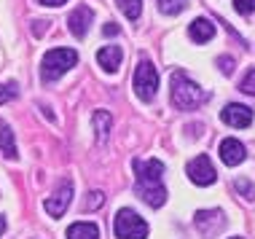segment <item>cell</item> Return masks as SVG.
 <instances>
[{"mask_svg": "<svg viewBox=\"0 0 255 239\" xmlns=\"http://www.w3.org/2000/svg\"><path fill=\"white\" fill-rule=\"evenodd\" d=\"M134 191L142 202H148L150 207H161L167 202V188H164V164L158 159H148V161H134Z\"/></svg>", "mask_w": 255, "mask_h": 239, "instance_id": "cell-1", "label": "cell"}, {"mask_svg": "<svg viewBox=\"0 0 255 239\" xmlns=\"http://www.w3.org/2000/svg\"><path fill=\"white\" fill-rule=\"evenodd\" d=\"M210 100V92H204L199 84H194L188 76H183L180 70L172 73V105L177 111H194V108L204 105Z\"/></svg>", "mask_w": 255, "mask_h": 239, "instance_id": "cell-2", "label": "cell"}, {"mask_svg": "<svg viewBox=\"0 0 255 239\" xmlns=\"http://www.w3.org/2000/svg\"><path fill=\"white\" fill-rule=\"evenodd\" d=\"M75 62H78V51L51 49V51H46L43 62H40V76H43V81H57L59 76H65L70 67H75Z\"/></svg>", "mask_w": 255, "mask_h": 239, "instance_id": "cell-3", "label": "cell"}, {"mask_svg": "<svg viewBox=\"0 0 255 239\" xmlns=\"http://www.w3.org/2000/svg\"><path fill=\"white\" fill-rule=\"evenodd\" d=\"M113 231L119 239H145L148 237V223L142 221L134 210H119L113 221Z\"/></svg>", "mask_w": 255, "mask_h": 239, "instance_id": "cell-4", "label": "cell"}, {"mask_svg": "<svg viewBox=\"0 0 255 239\" xmlns=\"http://www.w3.org/2000/svg\"><path fill=\"white\" fill-rule=\"evenodd\" d=\"M156 89H158V73L156 67L148 62V59H140L134 70V92L142 102H150L156 97Z\"/></svg>", "mask_w": 255, "mask_h": 239, "instance_id": "cell-5", "label": "cell"}, {"mask_svg": "<svg viewBox=\"0 0 255 239\" xmlns=\"http://www.w3.org/2000/svg\"><path fill=\"white\" fill-rule=\"evenodd\" d=\"M194 223L204 237L212 239L226 229V213L223 210H199V213L194 215Z\"/></svg>", "mask_w": 255, "mask_h": 239, "instance_id": "cell-6", "label": "cell"}, {"mask_svg": "<svg viewBox=\"0 0 255 239\" xmlns=\"http://www.w3.org/2000/svg\"><path fill=\"white\" fill-rule=\"evenodd\" d=\"M70 202H73V183L70 180H62L59 183V188L54 191V194L46 199V213H49L51 218H62L67 213V207H70Z\"/></svg>", "mask_w": 255, "mask_h": 239, "instance_id": "cell-7", "label": "cell"}, {"mask_svg": "<svg viewBox=\"0 0 255 239\" xmlns=\"http://www.w3.org/2000/svg\"><path fill=\"white\" fill-rule=\"evenodd\" d=\"M188 177L196 186H212V183L218 180V172H215V167H212L210 156H196V159L188 164Z\"/></svg>", "mask_w": 255, "mask_h": 239, "instance_id": "cell-8", "label": "cell"}, {"mask_svg": "<svg viewBox=\"0 0 255 239\" xmlns=\"http://www.w3.org/2000/svg\"><path fill=\"white\" fill-rule=\"evenodd\" d=\"M220 121L229 126H237V129H247L253 124V111L247 105H239V102H231L220 111Z\"/></svg>", "mask_w": 255, "mask_h": 239, "instance_id": "cell-9", "label": "cell"}, {"mask_svg": "<svg viewBox=\"0 0 255 239\" xmlns=\"http://www.w3.org/2000/svg\"><path fill=\"white\" fill-rule=\"evenodd\" d=\"M92 22H94V11L89 8V5H78V8H73V13L67 16V27H70V32L75 38H84Z\"/></svg>", "mask_w": 255, "mask_h": 239, "instance_id": "cell-10", "label": "cell"}, {"mask_svg": "<svg viewBox=\"0 0 255 239\" xmlns=\"http://www.w3.org/2000/svg\"><path fill=\"white\" fill-rule=\"evenodd\" d=\"M245 145L239 140H234V137H226L223 142H220V159H223V164H229V167H237V164H242L245 161Z\"/></svg>", "mask_w": 255, "mask_h": 239, "instance_id": "cell-11", "label": "cell"}, {"mask_svg": "<svg viewBox=\"0 0 255 239\" xmlns=\"http://www.w3.org/2000/svg\"><path fill=\"white\" fill-rule=\"evenodd\" d=\"M121 59H124V49H121V46H102V49L97 51V62H100V67L105 73H116V70H119Z\"/></svg>", "mask_w": 255, "mask_h": 239, "instance_id": "cell-12", "label": "cell"}, {"mask_svg": "<svg viewBox=\"0 0 255 239\" xmlns=\"http://www.w3.org/2000/svg\"><path fill=\"white\" fill-rule=\"evenodd\" d=\"M212 35H215V24H212L207 16H199L188 24V38L194 40V43H207Z\"/></svg>", "mask_w": 255, "mask_h": 239, "instance_id": "cell-13", "label": "cell"}, {"mask_svg": "<svg viewBox=\"0 0 255 239\" xmlns=\"http://www.w3.org/2000/svg\"><path fill=\"white\" fill-rule=\"evenodd\" d=\"M67 239H100V226L97 223H73L70 229H67Z\"/></svg>", "mask_w": 255, "mask_h": 239, "instance_id": "cell-14", "label": "cell"}, {"mask_svg": "<svg viewBox=\"0 0 255 239\" xmlns=\"http://www.w3.org/2000/svg\"><path fill=\"white\" fill-rule=\"evenodd\" d=\"M92 121H94V134H97V140H100V142H105V140H108V134H110V124H113L110 113H108V111H97Z\"/></svg>", "mask_w": 255, "mask_h": 239, "instance_id": "cell-15", "label": "cell"}, {"mask_svg": "<svg viewBox=\"0 0 255 239\" xmlns=\"http://www.w3.org/2000/svg\"><path fill=\"white\" fill-rule=\"evenodd\" d=\"M0 151L8 159H16V140H13L11 126H5V124H0Z\"/></svg>", "mask_w": 255, "mask_h": 239, "instance_id": "cell-16", "label": "cell"}, {"mask_svg": "<svg viewBox=\"0 0 255 239\" xmlns=\"http://www.w3.org/2000/svg\"><path fill=\"white\" fill-rule=\"evenodd\" d=\"M119 3V8L124 11V16L129 19V22H137L142 13V0H116Z\"/></svg>", "mask_w": 255, "mask_h": 239, "instance_id": "cell-17", "label": "cell"}, {"mask_svg": "<svg viewBox=\"0 0 255 239\" xmlns=\"http://www.w3.org/2000/svg\"><path fill=\"white\" fill-rule=\"evenodd\" d=\"M158 3V11L167 13V16H175V13H180L185 5H188V0H156Z\"/></svg>", "mask_w": 255, "mask_h": 239, "instance_id": "cell-18", "label": "cell"}, {"mask_svg": "<svg viewBox=\"0 0 255 239\" xmlns=\"http://www.w3.org/2000/svg\"><path fill=\"white\" fill-rule=\"evenodd\" d=\"M16 97H19V86H16V81H8V84H0V105H3V102L16 100Z\"/></svg>", "mask_w": 255, "mask_h": 239, "instance_id": "cell-19", "label": "cell"}, {"mask_svg": "<svg viewBox=\"0 0 255 239\" xmlns=\"http://www.w3.org/2000/svg\"><path fill=\"white\" fill-rule=\"evenodd\" d=\"M237 191L245 196V199H255V186L247 180V177H239V180H237Z\"/></svg>", "mask_w": 255, "mask_h": 239, "instance_id": "cell-20", "label": "cell"}, {"mask_svg": "<svg viewBox=\"0 0 255 239\" xmlns=\"http://www.w3.org/2000/svg\"><path fill=\"white\" fill-rule=\"evenodd\" d=\"M239 89H242L245 94H255V67H253V70H247V76L242 78Z\"/></svg>", "mask_w": 255, "mask_h": 239, "instance_id": "cell-21", "label": "cell"}, {"mask_svg": "<svg viewBox=\"0 0 255 239\" xmlns=\"http://www.w3.org/2000/svg\"><path fill=\"white\" fill-rule=\"evenodd\" d=\"M234 8L242 13V16H250L255 11V0H234Z\"/></svg>", "mask_w": 255, "mask_h": 239, "instance_id": "cell-22", "label": "cell"}, {"mask_svg": "<svg viewBox=\"0 0 255 239\" xmlns=\"http://www.w3.org/2000/svg\"><path fill=\"white\" fill-rule=\"evenodd\" d=\"M100 204H105V194H100V191H92V194H89V199H86V204H84V207H86V210H97Z\"/></svg>", "mask_w": 255, "mask_h": 239, "instance_id": "cell-23", "label": "cell"}, {"mask_svg": "<svg viewBox=\"0 0 255 239\" xmlns=\"http://www.w3.org/2000/svg\"><path fill=\"white\" fill-rule=\"evenodd\" d=\"M218 67H220V73H223V76H231V73L237 70V62H234L231 57H218Z\"/></svg>", "mask_w": 255, "mask_h": 239, "instance_id": "cell-24", "label": "cell"}, {"mask_svg": "<svg viewBox=\"0 0 255 239\" xmlns=\"http://www.w3.org/2000/svg\"><path fill=\"white\" fill-rule=\"evenodd\" d=\"M102 32H105V35H108V38H116V35H119V32H121V27H119V24H113V22H110V24H105V27H102Z\"/></svg>", "mask_w": 255, "mask_h": 239, "instance_id": "cell-25", "label": "cell"}, {"mask_svg": "<svg viewBox=\"0 0 255 239\" xmlns=\"http://www.w3.org/2000/svg\"><path fill=\"white\" fill-rule=\"evenodd\" d=\"M38 3L40 5H51V8H54V5H65L67 0H38Z\"/></svg>", "mask_w": 255, "mask_h": 239, "instance_id": "cell-26", "label": "cell"}, {"mask_svg": "<svg viewBox=\"0 0 255 239\" xmlns=\"http://www.w3.org/2000/svg\"><path fill=\"white\" fill-rule=\"evenodd\" d=\"M3 231H5V218L0 215V237H3Z\"/></svg>", "mask_w": 255, "mask_h": 239, "instance_id": "cell-27", "label": "cell"}, {"mask_svg": "<svg viewBox=\"0 0 255 239\" xmlns=\"http://www.w3.org/2000/svg\"><path fill=\"white\" fill-rule=\"evenodd\" d=\"M234 239H242V237H234Z\"/></svg>", "mask_w": 255, "mask_h": 239, "instance_id": "cell-28", "label": "cell"}]
</instances>
